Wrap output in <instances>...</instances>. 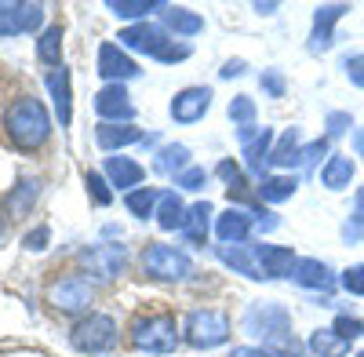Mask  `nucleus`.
Wrapping results in <instances>:
<instances>
[{
  "label": "nucleus",
  "mask_w": 364,
  "mask_h": 357,
  "mask_svg": "<svg viewBox=\"0 0 364 357\" xmlns=\"http://www.w3.org/2000/svg\"><path fill=\"white\" fill-rule=\"evenodd\" d=\"M219 175L226 178V183H240V168H237L233 161H223V164H219Z\"/></svg>",
  "instance_id": "de8ad7c7"
},
{
  "label": "nucleus",
  "mask_w": 364,
  "mask_h": 357,
  "mask_svg": "<svg viewBox=\"0 0 364 357\" xmlns=\"http://www.w3.org/2000/svg\"><path fill=\"white\" fill-rule=\"evenodd\" d=\"M48 92H51V99H55V113H58V124H70V73L58 66V70H51L48 73Z\"/></svg>",
  "instance_id": "5701e85b"
},
{
  "label": "nucleus",
  "mask_w": 364,
  "mask_h": 357,
  "mask_svg": "<svg viewBox=\"0 0 364 357\" xmlns=\"http://www.w3.org/2000/svg\"><path fill=\"white\" fill-rule=\"evenodd\" d=\"M295 190H299V178L295 175H262V183H259V197L269 201V204L288 201Z\"/></svg>",
  "instance_id": "cd10ccee"
},
{
  "label": "nucleus",
  "mask_w": 364,
  "mask_h": 357,
  "mask_svg": "<svg viewBox=\"0 0 364 357\" xmlns=\"http://www.w3.org/2000/svg\"><path fill=\"white\" fill-rule=\"evenodd\" d=\"M269 164H281V168L302 164V135H299V128H288L281 135V142L269 150Z\"/></svg>",
  "instance_id": "b1692460"
},
{
  "label": "nucleus",
  "mask_w": 364,
  "mask_h": 357,
  "mask_svg": "<svg viewBox=\"0 0 364 357\" xmlns=\"http://www.w3.org/2000/svg\"><path fill=\"white\" fill-rule=\"evenodd\" d=\"M357 357H364V350H357Z\"/></svg>",
  "instance_id": "5fc2aeb1"
},
{
  "label": "nucleus",
  "mask_w": 364,
  "mask_h": 357,
  "mask_svg": "<svg viewBox=\"0 0 364 357\" xmlns=\"http://www.w3.org/2000/svg\"><path fill=\"white\" fill-rule=\"evenodd\" d=\"M233 357H281V350H273V346H237Z\"/></svg>",
  "instance_id": "a18cd8bd"
},
{
  "label": "nucleus",
  "mask_w": 364,
  "mask_h": 357,
  "mask_svg": "<svg viewBox=\"0 0 364 357\" xmlns=\"http://www.w3.org/2000/svg\"><path fill=\"white\" fill-rule=\"evenodd\" d=\"M44 26V4H0V37L33 33Z\"/></svg>",
  "instance_id": "9d476101"
},
{
  "label": "nucleus",
  "mask_w": 364,
  "mask_h": 357,
  "mask_svg": "<svg viewBox=\"0 0 364 357\" xmlns=\"http://www.w3.org/2000/svg\"><path fill=\"white\" fill-rule=\"evenodd\" d=\"M255 11L259 15H273V11H277V4H273V0H269V4H255Z\"/></svg>",
  "instance_id": "3c124183"
},
{
  "label": "nucleus",
  "mask_w": 364,
  "mask_h": 357,
  "mask_svg": "<svg viewBox=\"0 0 364 357\" xmlns=\"http://www.w3.org/2000/svg\"><path fill=\"white\" fill-rule=\"evenodd\" d=\"M353 154L364 161V128H357V132H353Z\"/></svg>",
  "instance_id": "8fccbe9b"
},
{
  "label": "nucleus",
  "mask_w": 364,
  "mask_h": 357,
  "mask_svg": "<svg viewBox=\"0 0 364 357\" xmlns=\"http://www.w3.org/2000/svg\"><path fill=\"white\" fill-rule=\"evenodd\" d=\"M95 113L102 117V124H132L135 121V106L132 95L124 92V84H106L102 92L95 95Z\"/></svg>",
  "instance_id": "1a4fd4ad"
},
{
  "label": "nucleus",
  "mask_w": 364,
  "mask_h": 357,
  "mask_svg": "<svg viewBox=\"0 0 364 357\" xmlns=\"http://www.w3.org/2000/svg\"><path fill=\"white\" fill-rule=\"evenodd\" d=\"M154 168L161 171V175H182L190 168V146H182V142H171V146H161L157 150V161H154Z\"/></svg>",
  "instance_id": "a878e982"
},
{
  "label": "nucleus",
  "mask_w": 364,
  "mask_h": 357,
  "mask_svg": "<svg viewBox=\"0 0 364 357\" xmlns=\"http://www.w3.org/2000/svg\"><path fill=\"white\" fill-rule=\"evenodd\" d=\"M255 259H259V270L262 277H291L295 270V252L291 248H281V245H255Z\"/></svg>",
  "instance_id": "2eb2a0df"
},
{
  "label": "nucleus",
  "mask_w": 364,
  "mask_h": 357,
  "mask_svg": "<svg viewBox=\"0 0 364 357\" xmlns=\"http://www.w3.org/2000/svg\"><path fill=\"white\" fill-rule=\"evenodd\" d=\"M99 73H102L109 84H120V80H132V77L139 73V66H135V58H132L124 48L102 44V48H99Z\"/></svg>",
  "instance_id": "4468645a"
},
{
  "label": "nucleus",
  "mask_w": 364,
  "mask_h": 357,
  "mask_svg": "<svg viewBox=\"0 0 364 357\" xmlns=\"http://www.w3.org/2000/svg\"><path fill=\"white\" fill-rule=\"evenodd\" d=\"M106 8H109L117 18H128V22L139 18V22H142L149 11H164V0H109Z\"/></svg>",
  "instance_id": "c85d7f7f"
},
{
  "label": "nucleus",
  "mask_w": 364,
  "mask_h": 357,
  "mask_svg": "<svg viewBox=\"0 0 364 357\" xmlns=\"http://www.w3.org/2000/svg\"><path fill=\"white\" fill-rule=\"evenodd\" d=\"M84 183H87L91 201H95V204H109V201H113V190H109V183H106L99 171H87V175H84Z\"/></svg>",
  "instance_id": "c9c22d12"
},
{
  "label": "nucleus",
  "mask_w": 364,
  "mask_h": 357,
  "mask_svg": "<svg viewBox=\"0 0 364 357\" xmlns=\"http://www.w3.org/2000/svg\"><path fill=\"white\" fill-rule=\"evenodd\" d=\"M70 343L80 353H102V350H109L117 343V321L109 314H87L73 329Z\"/></svg>",
  "instance_id": "39448f33"
},
{
  "label": "nucleus",
  "mask_w": 364,
  "mask_h": 357,
  "mask_svg": "<svg viewBox=\"0 0 364 357\" xmlns=\"http://www.w3.org/2000/svg\"><path fill=\"white\" fill-rule=\"evenodd\" d=\"M48 299H51L55 310H63V314H80V310L91 307V299H95V284H91L87 277H80V274H70V277L51 284Z\"/></svg>",
  "instance_id": "0eeeda50"
},
{
  "label": "nucleus",
  "mask_w": 364,
  "mask_h": 357,
  "mask_svg": "<svg viewBox=\"0 0 364 357\" xmlns=\"http://www.w3.org/2000/svg\"><path fill=\"white\" fill-rule=\"evenodd\" d=\"M230 121L240 124V128H248V124L255 121V102H252L248 95H237V99L230 102Z\"/></svg>",
  "instance_id": "f704fd0d"
},
{
  "label": "nucleus",
  "mask_w": 364,
  "mask_h": 357,
  "mask_svg": "<svg viewBox=\"0 0 364 357\" xmlns=\"http://www.w3.org/2000/svg\"><path fill=\"white\" fill-rule=\"evenodd\" d=\"M186 212H190V208L182 204V197L175 190H168L157 201V226L161 230H182V226H186Z\"/></svg>",
  "instance_id": "4be33fe9"
},
{
  "label": "nucleus",
  "mask_w": 364,
  "mask_h": 357,
  "mask_svg": "<svg viewBox=\"0 0 364 357\" xmlns=\"http://www.w3.org/2000/svg\"><path fill=\"white\" fill-rule=\"evenodd\" d=\"M157 201H161V193H157V190H149V186H142V190H132V193L124 197V204H128V212H132V215H139V219H146V215H154V208H157Z\"/></svg>",
  "instance_id": "72a5a7b5"
},
{
  "label": "nucleus",
  "mask_w": 364,
  "mask_h": 357,
  "mask_svg": "<svg viewBox=\"0 0 364 357\" xmlns=\"http://www.w3.org/2000/svg\"><path fill=\"white\" fill-rule=\"evenodd\" d=\"M4 132L18 150H41L51 135V117H48L44 102L33 95L15 99L4 113Z\"/></svg>",
  "instance_id": "f257e3e1"
},
{
  "label": "nucleus",
  "mask_w": 364,
  "mask_h": 357,
  "mask_svg": "<svg viewBox=\"0 0 364 357\" xmlns=\"http://www.w3.org/2000/svg\"><path fill=\"white\" fill-rule=\"evenodd\" d=\"M142 266H146V274L157 277V281H186L193 274V262L182 252H175L171 245H149L146 255H142Z\"/></svg>",
  "instance_id": "423d86ee"
},
{
  "label": "nucleus",
  "mask_w": 364,
  "mask_h": 357,
  "mask_svg": "<svg viewBox=\"0 0 364 357\" xmlns=\"http://www.w3.org/2000/svg\"><path fill=\"white\" fill-rule=\"evenodd\" d=\"M230 339V317L223 310H190L186 317V343L197 350L223 346Z\"/></svg>",
  "instance_id": "7ed1b4c3"
},
{
  "label": "nucleus",
  "mask_w": 364,
  "mask_h": 357,
  "mask_svg": "<svg viewBox=\"0 0 364 357\" xmlns=\"http://www.w3.org/2000/svg\"><path fill=\"white\" fill-rule=\"evenodd\" d=\"M357 212H364V186L357 190Z\"/></svg>",
  "instance_id": "603ef678"
},
{
  "label": "nucleus",
  "mask_w": 364,
  "mask_h": 357,
  "mask_svg": "<svg viewBox=\"0 0 364 357\" xmlns=\"http://www.w3.org/2000/svg\"><path fill=\"white\" fill-rule=\"evenodd\" d=\"M208 215H211V204L208 201H197L190 212H186V226H182V233H186L193 245H204V237H208Z\"/></svg>",
  "instance_id": "c756f323"
},
{
  "label": "nucleus",
  "mask_w": 364,
  "mask_h": 357,
  "mask_svg": "<svg viewBox=\"0 0 364 357\" xmlns=\"http://www.w3.org/2000/svg\"><path fill=\"white\" fill-rule=\"evenodd\" d=\"M211 110V87H186L171 99V117L178 124H197Z\"/></svg>",
  "instance_id": "f8f14e48"
},
{
  "label": "nucleus",
  "mask_w": 364,
  "mask_h": 357,
  "mask_svg": "<svg viewBox=\"0 0 364 357\" xmlns=\"http://www.w3.org/2000/svg\"><path fill=\"white\" fill-rule=\"evenodd\" d=\"M245 332L266 343H291V314L281 303H252L245 310Z\"/></svg>",
  "instance_id": "f03ea898"
},
{
  "label": "nucleus",
  "mask_w": 364,
  "mask_h": 357,
  "mask_svg": "<svg viewBox=\"0 0 364 357\" xmlns=\"http://www.w3.org/2000/svg\"><path fill=\"white\" fill-rule=\"evenodd\" d=\"M132 343L146 353H171L178 346V329H175V317L157 314V317H142L135 321L132 329Z\"/></svg>",
  "instance_id": "20e7f679"
},
{
  "label": "nucleus",
  "mask_w": 364,
  "mask_h": 357,
  "mask_svg": "<svg viewBox=\"0 0 364 357\" xmlns=\"http://www.w3.org/2000/svg\"><path fill=\"white\" fill-rule=\"evenodd\" d=\"M343 288H346L350 295H364V262L343 270Z\"/></svg>",
  "instance_id": "a19ab883"
},
{
  "label": "nucleus",
  "mask_w": 364,
  "mask_h": 357,
  "mask_svg": "<svg viewBox=\"0 0 364 357\" xmlns=\"http://www.w3.org/2000/svg\"><path fill=\"white\" fill-rule=\"evenodd\" d=\"M95 142L102 146V150H124V146L132 142H142V132L132 128V124H99L95 128Z\"/></svg>",
  "instance_id": "412c9836"
},
{
  "label": "nucleus",
  "mask_w": 364,
  "mask_h": 357,
  "mask_svg": "<svg viewBox=\"0 0 364 357\" xmlns=\"http://www.w3.org/2000/svg\"><path fill=\"white\" fill-rule=\"evenodd\" d=\"M321 154H328V139H317L310 146H302V164H314Z\"/></svg>",
  "instance_id": "49530a36"
},
{
  "label": "nucleus",
  "mask_w": 364,
  "mask_h": 357,
  "mask_svg": "<svg viewBox=\"0 0 364 357\" xmlns=\"http://www.w3.org/2000/svg\"><path fill=\"white\" fill-rule=\"evenodd\" d=\"M350 11V4H321L314 11V33H310V51L321 55L336 44V22Z\"/></svg>",
  "instance_id": "9b49d317"
},
{
  "label": "nucleus",
  "mask_w": 364,
  "mask_h": 357,
  "mask_svg": "<svg viewBox=\"0 0 364 357\" xmlns=\"http://www.w3.org/2000/svg\"><path fill=\"white\" fill-rule=\"evenodd\" d=\"M124 262H128L124 245H99V248L84 252V266H87V270L95 274V277H102V281L117 277L120 270H124Z\"/></svg>",
  "instance_id": "ddd939ff"
},
{
  "label": "nucleus",
  "mask_w": 364,
  "mask_h": 357,
  "mask_svg": "<svg viewBox=\"0 0 364 357\" xmlns=\"http://www.w3.org/2000/svg\"><path fill=\"white\" fill-rule=\"evenodd\" d=\"M219 259L226 262V266H233L237 274H245V277H252V281H259L262 277V270H259V259H255V248H245V245H219Z\"/></svg>",
  "instance_id": "aec40b11"
},
{
  "label": "nucleus",
  "mask_w": 364,
  "mask_h": 357,
  "mask_svg": "<svg viewBox=\"0 0 364 357\" xmlns=\"http://www.w3.org/2000/svg\"><path fill=\"white\" fill-rule=\"evenodd\" d=\"M37 55H41V63L58 66V55H63V29H58V26L44 29L41 41H37Z\"/></svg>",
  "instance_id": "473e14b6"
},
{
  "label": "nucleus",
  "mask_w": 364,
  "mask_h": 357,
  "mask_svg": "<svg viewBox=\"0 0 364 357\" xmlns=\"http://www.w3.org/2000/svg\"><path fill=\"white\" fill-rule=\"evenodd\" d=\"M262 92H266L269 99H281V95H284V77H281L277 70H266V73H262Z\"/></svg>",
  "instance_id": "c03bdc74"
},
{
  "label": "nucleus",
  "mask_w": 364,
  "mask_h": 357,
  "mask_svg": "<svg viewBox=\"0 0 364 357\" xmlns=\"http://www.w3.org/2000/svg\"><path fill=\"white\" fill-rule=\"evenodd\" d=\"M37 193H41V183H37V178H22L18 190L8 197V212H11V215H26L29 204L37 201Z\"/></svg>",
  "instance_id": "2f4dec72"
},
{
  "label": "nucleus",
  "mask_w": 364,
  "mask_h": 357,
  "mask_svg": "<svg viewBox=\"0 0 364 357\" xmlns=\"http://www.w3.org/2000/svg\"><path fill=\"white\" fill-rule=\"evenodd\" d=\"M106 178H109V186H117V190H132V186H139L142 178H146V168L139 164V161H132V157H106Z\"/></svg>",
  "instance_id": "6ab92c4d"
},
{
  "label": "nucleus",
  "mask_w": 364,
  "mask_h": 357,
  "mask_svg": "<svg viewBox=\"0 0 364 357\" xmlns=\"http://www.w3.org/2000/svg\"><path fill=\"white\" fill-rule=\"evenodd\" d=\"M48 241H51V230H48V226H37V230H29V233L22 237V248H26V252H44Z\"/></svg>",
  "instance_id": "ea45409f"
},
{
  "label": "nucleus",
  "mask_w": 364,
  "mask_h": 357,
  "mask_svg": "<svg viewBox=\"0 0 364 357\" xmlns=\"http://www.w3.org/2000/svg\"><path fill=\"white\" fill-rule=\"evenodd\" d=\"M343 241H346V245L364 241V212H353V215L343 223Z\"/></svg>",
  "instance_id": "4c0bfd02"
},
{
  "label": "nucleus",
  "mask_w": 364,
  "mask_h": 357,
  "mask_svg": "<svg viewBox=\"0 0 364 357\" xmlns=\"http://www.w3.org/2000/svg\"><path fill=\"white\" fill-rule=\"evenodd\" d=\"M117 41H120V48H128V51H142V55H154V58H161V55L171 48L168 29L149 26V22H135V26H128V29H120Z\"/></svg>",
  "instance_id": "6e6552de"
},
{
  "label": "nucleus",
  "mask_w": 364,
  "mask_h": 357,
  "mask_svg": "<svg viewBox=\"0 0 364 357\" xmlns=\"http://www.w3.org/2000/svg\"><path fill=\"white\" fill-rule=\"evenodd\" d=\"M353 171H357V164H353L346 154H331L328 164L321 168V186L331 190V193H343V190H350V183H353Z\"/></svg>",
  "instance_id": "a211bd4d"
},
{
  "label": "nucleus",
  "mask_w": 364,
  "mask_h": 357,
  "mask_svg": "<svg viewBox=\"0 0 364 357\" xmlns=\"http://www.w3.org/2000/svg\"><path fill=\"white\" fill-rule=\"evenodd\" d=\"M215 233H219L223 245H245L248 233H252V212H245V208H230V212L219 215Z\"/></svg>",
  "instance_id": "f3484780"
},
{
  "label": "nucleus",
  "mask_w": 364,
  "mask_h": 357,
  "mask_svg": "<svg viewBox=\"0 0 364 357\" xmlns=\"http://www.w3.org/2000/svg\"><path fill=\"white\" fill-rule=\"evenodd\" d=\"M0 237H4V223H0Z\"/></svg>",
  "instance_id": "864d4df0"
},
{
  "label": "nucleus",
  "mask_w": 364,
  "mask_h": 357,
  "mask_svg": "<svg viewBox=\"0 0 364 357\" xmlns=\"http://www.w3.org/2000/svg\"><path fill=\"white\" fill-rule=\"evenodd\" d=\"M343 70H346V77H350L353 87H364V55H346L343 58Z\"/></svg>",
  "instance_id": "79ce46f5"
},
{
  "label": "nucleus",
  "mask_w": 364,
  "mask_h": 357,
  "mask_svg": "<svg viewBox=\"0 0 364 357\" xmlns=\"http://www.w3.org/2000/svg\"><path fill=\"white\" fill-rule=\"evenodd\" d=\"M219 73H223V77H240V73H245V58H230Z\"/></svg>",
  "instance_id": "09e8293b"
},
{
  "label": "nucleus",
  "mask_w": 364,
  "mask_h": 357,
  "mask_svg": "<svg viewBox=\"0 0 364 357\" xmlns=\"http://www.w3.org/2000/svg\"><path fill=\"white\" fill-rule=\"evenodd\" d=\"M324 128H328V139H339V135H346V128H353V117L343 113V110H336V113H328Z\"/></svg>",
  "instance_id": "e433bc0d"
},
{
  "label": "nucleus",
  "mask_w": 364,
  "mask_h": 357,
  "mask_svg": "<svg viewBox=\"0 0 364 357\" xmlns=\"http://www.w3.org/2000/svg\"><path fill=\"white\" fill-rule=\"evenodd\" d=\"M310 350L317 357H346L350 353V339H343L336 329H317L310 336Z\"/></svg>",
  "instance_id": "bb28decb"
},
{
  "label": "nucleus",
  "mask_w": 364,
  "mask_h": 357,
  "mask_svg": "<svg viewBox=\"0 0 364 357\" xmlns=\"http://www.w3.org/2000/svg\"><path fill=\"white\" fill-rule=\"evenodd\" d=\"M291 281L302 284V288H314V292H331V288H336L331 266L321 262V259H299L295 270H291Z\"/></svg>",
  "instance_id": "dca6fc26"
},
{
  "label": "nucleus",
  "mask_w": 364,
  "mask_h": 357,
  "mask_svg": "<svg viewBox=\"0 0 364 357\" xmlns=\"http://www.w3.org/2000/svg\"><path fill=\"white\" fill-rule=\"evenodd\" d=\"M208 183V171L204 168H186L182 175H175V186H182V190H200Z\"/></svg>",
  "instance_id": "58836bf2"
},
{
  "label": "nucleus",
  "mask_w": 364,
  "mask_h": 357,
  "mask_svg": "<svg viewBox=\"0 0 364 357\" xmlns=\"http://www.w3.org/2000/svg\"><path fill=\"white\" fill-rule=\"evenodd\" d=\"M336 332L343 336V339H357V336H364V324H360V317H350V314H343L339 321H336Z\"/></svg>",
  "instance_id": "37998d69"
},
{
  "label": "nucleus",
  "mask_w": 364,
  "mask_h": 357,
  "mask_svg": "<svg viewBox=\"0 0 364 357\" xmlns=\"http://www.w3.org/2000/svg\"><path fill=\"white\" fill-rule=\"evenodd\" d=\"M164 26L171 29V33H178V37H197L204 29V18L197 11H190V8H168L164 4Z\"/></svg>",
  "instance_id": "393cba45"
},
{
  "label": "nucleus",
  "mask_w": 364,
  "mask_h": 357,
  "mask_svg": "<svg viewBox=\"0 0 364 357\" xmlns=\"http://www.w3.org/2000/svg\"><path fill=\"white\" fill-rule=\"evenodd\" d=\"M269 142H273V132H269V128H262L255 139H248V142H245V157H248V168H252L255 175H259V171H262V164L269 161Z\"/></svg>",
  "instance_id": "7c9ffc66"
}]
</instances>
